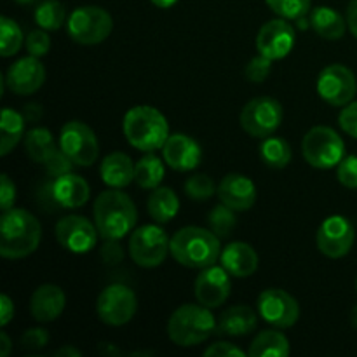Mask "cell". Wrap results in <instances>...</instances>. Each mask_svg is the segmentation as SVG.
<instances>
[{
	"mask_svg": "<svg viewBox=\"0 0 357 357\" xmlns=\"http://www.w3.org/2000/svg\"><path fill=\"white\" fill-rule=\"evenodd\" d=\"M94 223L105 241H119L131 234L138 222V211L126 192L110 188L101 192L94 201Z\"/></svg>",
	"mask_w": 357,
	"mask_h": 357,
	"instance_id": "cell-1",
	"label": "cell"
},
{
	"mask_svg": "<svg viewBox=\"0 0 357 357\" xmlns=\"http://www.w3.org/2000/svg\"><path fill=\"white\" fill-rule=\"evenodd\" d=\"M42 239V225L26 209L13 208L0 220V255L21 260L33 253Z\"/></svg>",
	"mask_w": 357,
	"mask_h": 357,
	"instance_id": "cell-2",
	"label": "cell"
},
{
	"mask_svg": "<svg viewBox=\"0 0 357 357\" xmlns=\"http://www.w3.org/2000/svg\"><path fill=\"white\" fill-rule=\"evenodd\" d=\"M222 243L211 229L183 227L171 237V257L187 268H202L220 261Z\"/></svg>",
	"mask_w": 357,
	"mask_h": 357,
	"instance_id": "cell-3",
	"label": "cell"
},
{
	"mask_svg": "<svg viewBox=\"0 0 357 357\" xmlns=\"http://www.w3.org/2000/svg\"><path fill=\"white\" fill-rule=\"evenodd\" d=\"M122 131L129 145L142 152H155L157 149H162L166 139L169 138L167 119L157 108L149 105L132 107L126 112Z\"/></svg>",
	"mask_w": 357,
	"mask_h": 357,
	"instance_id": "cell-4",
	"label": "cell"
},
{
	"mask_svg": "<svg viewBox=\"0 0 357 357\" xmlns=\"http://www.w3.org/2000/svg\"><path fill=\"white\" fill-rule=\"evenodd\" d=\"M215 330L216 319L211 309L201 303L178 307L167 321V337L178 347H194L204 344Z\"/></svg>",
	"mask_w": 357,
	"mask_h": 357,
	"instance_id": "cell-5",
	"label": "cell"
},
{
	"mask_svg": "<svg viewBox=\"0 0 357 357\" xmlns=\"http://www.w3.org/2000/svg\"><path fill=\"white\" fill-rule=\"evenodd\" d=\"M302 155L312 167L331 169L345 157V143L335 129L316 126L303 136Z\"/></svg>",
	"mask_w": 357,
	"mask_h": 357,
	"instance_id": "cell-6",
	"label": "cell"
},
{
	"mask_svg": "<svg viewBox=\"0 0 357 357\" xmlns=\"http://www.w3.org/2000/svg\"><path fill=\"white\" fill-rule=\"evenodd\" d=\"M66 30L77 44L96 45L110 37L114 30V20L103 7H77L66 20Z\"/></svg>",
	"mask_w": 357,
	"mask_h": 357,
	"instance_id": "cell-7",
	"label": "cell"
},
{
	"mask_svg": "<svg viewBox=\"0 0 357 357\" xmlns=\"http://www.w3.org/2000/svg\"><path fill=\"white\" fill-rule=\"evenodd\" d=\"M171 253V237L157 225H142L129 237V257L143 268L159 267Z\"/></svg>",
	"mask_w": 357,
	"mask_h": 357,
	"instance_id": "cell-8",
	"label": "cell"
},
{
	"mask_svg": "<svg viewBox=\"0 0 357 357\" xmlns=\"http://www.w3.org/2000/svg\"><path fill=\"white\" fill-rule=\"evenodd\" d=\"M59 149L72 159L75 166H93L100 155V143L87 124L70 121L59 131Z\"/></svg>",
	"mask_w": 357,
	"mask_h": 357,
	"instance_id": "cell-9",
	"label": "cell"
},
{
	"mask_svg": "<svg viewBox=\"0 0 357 357\" xmlns=\"http://www.w3.org/2000/svg\"><path fill=\"white\" fill-rule=\"evenodd\" d=\"M282 122V107L271 96L253 98L241 112V126L255 138H267L279 129Z\"/></svg>",
	"mask_w": 357,
	"mask_h": 357,
	"instance_id": "cell-10",
	"label": "cell"
},
{
	"mask_svg": "<svg viewBox=\"0 0 357 357\" xmlns=\"http://www.w3.org/2000/svg\"><path fill=\"white\" fill-rule=\"evenodd\" d=\"M138 300L135 291L124 284H110L96 300L98 317L108 326H124L135 317Z\"/></svg>",
	"mask_w": 357,
	"mask_h": 357,
	"instance_id": "cell-11",
	"label": "cell"
},
{
	"mask_svg": "<svg viewBox=\"0 0 357 357\" xmlns=\"http://www.w3.org/2000/svg\"><path fill=\"white\" fill-rule=\"evenodd\" d=\"M357 80L354 72L342 63L328 65L317 77V94L331 107H345L354 100Z\"/></svg>",
	"mask_w": 357,
	"mask_h": 357,
	"instance_id": "cell-12",
	"label": "cell"
},
{
	"mask_svg": "<svg viewBox=\"0 0 357 357\" xmlns=\"http://www.w3.org/2000/svg\"><path fill=\"white\" fill-rule=\"evenodd\" d=\"M356 241L354 225L345 216H328L316 234L317 250L328 258H344L352 250Z\"/></svg>",
	"mask_w": 357,
	"mask_h": 357,
	"instance_id": "cell-13",
	"label": "cell"
},
{
	"mask_svg": "<svg viewBox=\"0 0 357 357\" xmlns=\"http://www.w3.org/2000/svg\"><path fill=\"white\" fill-rule=\"evenodd\" d=\"M258 314L265 323L278 330L291 328L300 317V307L295 296L281 288L265 289L258 296Z\"/></svg>",
	"mask_w": 357,
	"mask_h": 357,
	"instance_id": "cell-14",
	"label": "cell"
},
{
	"mask_svg": "<svg viewBox=\"0 0 357 357\" xmlns=\"http://www.w3.org/2000/svg\"><path fill=\"white\" fill-rule=\"evenodd\" d=\"M96 223L79 215L63 216L54 227V236L59 246L75 255L89 253L98 241Z\"/></svg>",
	"mask_w": 357,
	"mask_h": 357,
	"instance_id": "cell-15",
	"label": "cell"
},
{
	"mask_svg": "<svg viewBox=\"0 0 357 357\" xmlns=\"http://www.w3.org/2000/svg\"><path fill=\"white\" fill-rule=\"evenodd\" d=\"M232 291L230 274L222 265H209L202 268L201 274L195 278L194 293L201 305L208 309H216L229 300Z\"/></svg>",
	"mask_w": 357,
	"mask_h": 357,
	"instance_id": "cell-16",
	"label": "cell"
},
{
	"mask_svg": "<svg viewBox=\"0 0 357 357\" xmlns=\"http://www.w3.org/2000/svg\"><path fill=\"white\" fill-rule=\"evenodd\" d=\"M293 45H295V28L284 17L265 23L257 35L258 52L272 61L286 58L293 51Z\"/></svg>",
	"mask_w": 357,
	"mask_h": 357,
	"instance_id": "cell-17",
	"label": "cell"
},
{
	"mask_svg": "<svg viewBox=\"0 0 357 357\" xmlns=\"http://www.w3.org/2000/svg\"><path fill=\"white\" fill-rule=\"evenodd\" d=\"M45 82V68L35 56H24L9 66L6 75V86L20 96L37 93Z\"/></svg>",
	"mask_w": 357,
	"mask_h": 357,
	"instance_id": "cell-18",
	"label": "cell"
},
{
	"mask_svg": "<svg viewBox=\"0 0 357 357\" xmlns=\"http://www.w3.org/2000/svg\"><path fill=\"white\" fill-rule=\"evenodd\" d=\"M162 159L171 169L188 173L201 164L202 149L194 138L183 132L169 135L162 149Z\"/></svg>",
	"mask_w": 357,
	"mask_h": 357,
	"instance_id": "cell-19",
	"label": "cell"
},
{
	"mask_svg": "<svg viewBox=\"0 0 357 357\" xmlns=\"http://www.w3.org/2000/svg\"><path fill=\"white\" fill-rule=\"evenodd\" d=\"M220 202L229 206L234 211H248L257 201V187L248 176L239 173H230L218 185Z\"/></svg>",
	"mask_w": 357,
	"mask_h": 357,
	"instance_id": "cell-20",
	"label": "cell"
},
{
	"mask_svg": "<svg viewBox=\"0 0 357 357\" xmlns=\"http://www.w3.org/2000/svg\"><path fill=\"white\" fill-rule=\"evenodd\" d=\"M220 265L229 272L232 278H250L258 268V255L251 244L236 241L227 244L220 255Z\"/></svg>",
	"mask_w": 357,
	"mask_h": 357,
	"instance_id": "cell-21",
	"label": "cell"
},
{
	"mask_svg": "<svg viewBox=\"0 0 357 357\" xmlns=\"http://www.w3.org/2000/svg\"><path fill=\"white\" fill-rule=\"evenodd\" d=\"M66 296L56 284H42L33 291L30 300V312L38 323H51L65 310Z\"/></svg>",
	"mask_w": 357,
	"mask_h": 357,
	"instance_id": "cell-22",
	"label": "cell"
},
{
	"mask_svg": "<svg viewBox=\"0 0 357 357\" xmlns=\"http://www.w3.org/2000/svg\"><path fill=\"white\" fill-rule=\"evenodd\" d=\"M52 195L61 208H82L89 201V183L75 173H66L52 180Z\"/></svg>",
	"mask_w": 357,
	"mask_h": 357,
	"instance_id": "cell-23",
	"label": "cell"
},
{
	"mask_svg": "<svg viewBox=\"0 0 357 357\" xmlns=\"http://www.w3.org/2000/svg\"><path fill=\"white\" fill-rule=\"evenodd\" d=\"M258 317L251 307L234 305L223 310L222 316L216 321V330L220 333L230 335V337H244L257 330Z\"/></svg>",
	"mask_w": 357,
	"mask_h": 357,
	"instance_id": "cell-24",
	"label": "cell"
},
{
	"mask_svg": "<svg viewBox=\"0 0 357 357\" xmlns=\"http://www.w3.org/2000/svg\"><path fill=\"white\" fill-rule=\"evenodd\" d=\"M101 180L110 188H124L135 181V164L124 152H112L100 166Z\"/></svg>",
	"mask_w": 357,
	"mask_h": 357,
	"instance_id": "cell-25",
	"label": "cell"
},
{
	"mask_svg": "<svg viewBox=\"0 0 357 357\" xmlns=\"http://www.w3.org/2000/svg\"><path fill=\"white\" fill-rule=\"evenodd\" d=\"M309 21L314 31L319 37L326 38V40H340L345 35V30H347V21H345V17L328 6H321L312 9Z\"/></svg>",
	"mask_w": 357,
	"mask_h": 357,
	"instance_id": "cell-26",
	"label": "cell"
},
{
	"mask_svg": "<svg viewBox=\"0 0 357 357\" xmlns=\"http://www.w3.org/2000/svg\"><path fill=\"white\" fill-rule=\"evenodd\" d=\"M146 209L153 222L167 223L180 211V199L171 187H157L150 194Z\"/></svg>",
	"mask_w": 357,
	"mask_h": 357,
	"instance_id": "cell-27",
	"label": "cell"
},
{
	"mask_svg": "<svg viewBox=\"0 0 357 357\" xmlns=\"http://www.w3.org/2000/svg\"><path fill=\"white\" fill-rule=\"evenodd\" d=\"M248 354L251 357H288L289 342L278 328L260 331L250 344Z\"/></svg>",
	"mask_w": 357,
	"mask_h": 357,
	"instance_id": "cell-28",
	"label": "cell"
},
{
	"mask_svg": "<svg viewBox=\"0 0 357 357\" xmlns=\"http://www.w3.org/2000/svg\"><path fill=\"white\" fill-rule=\"evenodd\" d=\"M24 117L13 108H3L0 121V155L6 157L24 138Z\"/></svg>",
	"mask_w": 357,
	"mask_h": 357,
	"instance_id": "cell-29",
	"label": "cell"
},
{
	"mask_svg": "<svg viewBox=\"0 0 357 357\" xmlns=\"http://www.w3.org/2000/svg\"><path fill=\"white\" fill-rule=\"evenodd\" d=\"M24 152L33 162L45 164L49 157L58 149L47 128H33L24 135Z\"/></svg>",
	"mask_w": 357,
	"mask_h": 357,
	"instance_id": "cell-30",
	"label": "cell"
},
{
	"mask_svg": "<svg viewBox=\"0 0 357 357\" xmlns=\"http://www.w3.org/2000/svg\"><path fill=\"white\" fill-rule=\"evenodd\" d=\"M164 162L152 152H146L138 162L135 164V181L138 187L145 188V190H153V188L160 187L164 180Z\"/></svg>",
	"mask_w": 357,
	"mask_h": 357,
	"instance_id": "cell-31",
	"label": "cell"
},
{
	"mask_svg": "<svg viewBox=\"0 0 357 357\" xmlns=\"http://www.w3.org/2000/svg\"><path fill=\"white\" fill-rule=\"evenodd\" d=\"M260 157L268 167L282 169L291 162L293 150L284 138L279 136H267L260 145Z\"/></svg>",
	"mask_w": 357,
	"mask_h": 357,
	"instance_id": "cell-32",
	"label": "cell"
},
{
	"mask_svg": "<svg viewBox=\"0 0 357 357\" xmlns=\"http://www.w3.org/2000/svg\"><path fill=\"white\" fill-rule=\"evenodd\" d=\"M66 21V10L59 0H44L35 9V23L42 30H59Z\"/></svg>",
	"mask_w": 357,
	"mask_h": 357,
	"instance_id": "cell-33",
	"label": "cell"
},
{
	"mask_svg": "<svg viewBox=\"0 0 357 357\" xmlns=\"http://www.w3.org/2000/svg\"><path fill=\"white\" fill-rule=\"evenodd\" d=\"M23 30L20 28V24L10 17L2 16L0 20V54L3 58L14 56L23 45Z\"/></svg>",
	"mask_w": 357,
	"mask_h": 357,
	"instance_id": "cell-34",
	"label": "cell"
},
{
	"mask_svg": "<svg viewBox=\"0 0 357 357\" xmlns=\"http://www.w3.org/2000/svg\"><path fill=\"white\" fill-rule=\"evenodd\" d=\"M208 225L220 239H222V237H229L230 234H232V230L237 227L236 211L222 202V204L215 206V208L209 211Z\"/></svg>",
	"mask_w": 357,
	"mask_h": 357,
	"instance_id": "cell-35",
	"label": "cell"
},
{
	"mask_svg": "<svg viewBox=\"0 0 357 357\" xmlns=\"http://www.w3.org/2000/svg\"><path fill=\"white\" fill-rule=\"evenodd\" d=\"M265 2L271 7L272 13L278 14L279 17L293 21L307 16L310 6H312V0H265Z\"/></svg>",
	"mask_w": 357,
	"mask_h": 357,
	"instance_id": "cell-36",
	"label": "cell"
},
{
	"mask_svg": "<svg viewBox=\"0 0 357 357\" xmlns=\"http://www.w3.org/2000/svg\"><path fill=\"white\" fill-rule=\"evenodd\" d=\"M183 188L185 194L192 201H208L218 190V187H215V181L208 174H192L190 178H187Z\"/></svg>",
	"mask_w": 357,
	"mask_h": 357,
	"instance_id": "cell-37",
	"label": "cell"
},
{
	"mask_svg": "<svg viewBox=\"0 0 357 357\" xmlns=\"http://www.w3.org/2000/svg\"><path fill=\"white\" fill-rule=\"evenodd\" d=\"M271 70H272V59L265 58V56H257V58L251 59L250 63L246 65L244 68V75L250 82L255 84H261L265 82L268 75H271Z\"/></svg>",
	"mask_w": 357,
	"mask_h": 357,
	"instance_id": "cell-38",
	"label": "cell"
},
{
	"mask_svg": "<svg viewBox=\"0 0 357 357\" xmlns=\"http://www.w3.org/2000/svg\"><path fill=\"white\" fill-rule=\"evenodd\" d=\"M337 178L345 188H357V155H345L337 166Z\"/></svg>",
	"mask_w": 357,
	"mask_h": 357,
	"instance_id": "cell-39",
	"label": "cell"
},
{
	"mask_svg": "<svg viewBox=\"0 0 357 357\" xmlns=\"http://www.w3.org/2000/svg\"><path fill=\"white\" fill-rule=\"evenodd\" d=\"M44 166H45V171H47L49 176L58 178V176H63V174H66V173H72L73 162L61 149H56L54 153L49 157L47 162H45Z\"/></svg>",
	"mask_w": 357,
	"mask_h": 357,
	"instance_id": "cell-40",
	"label": "cell"
},
{
	"mask_svg": "<svg viewBox=\"0 0 357 357\" xmlns=\"http://www.w3.org/2000/svg\"><path fill=\"white\" fill-rule=\"evenodd\" d=\"M24 45H26L28 54L35 56V58H42L51 49V38L45 33V30H33L28 33Z\"/></svg>",
	"mask_w": 357,
	"mask_h": 357,
	"instance_id": "cell-41",
	"label": "cell"
},
{
	"mask_svg": "<svg viewBox=\"0 0 357 357\" xmlns=\"http://www.w3.org/2000/svg\"><path fill=\"white\" fill-rule=\"evenodd\" d=\"M49 344V333L42 328H30L21 335V347L28 351H38Z\"/></svg>",
	"mask_w": 357,
	"mask_h": 357,
	"instance_id": "cell-42",
	"label": "cell"
},
{
	"mask_svg": "<svg viewBox=\"0 0 357 357\" xmlns=\"http://www.w3.org/2000/svg\"><path fill=\"white\" fill-rule=\"evenodd\" d=\"M338 124H340L342 131L347 132L352 138H357V101L345 105L344 110L338 115Z\"/></svg>",
	"mask_w": 357,
	"mask_h": 357,
	"instance_id": "cell-43",
	"label": "cell"
},
{
	"mask_svg": "<svg viewBox=\"0 0 357 357\" xmlns=\"http://www.w3.org/2000/svg\"><path fill=\"white\" fill-rule=\"evenodd\" d=\"M14 201H16V185L10 180L9 174H2L0 178V209L2 213L13 209Z\"/></svg>",
	"mask_w": 357,
	"mask_h": 357,
	"instance_id": "cell-44",
	"label": "cell"
},
{
	"mask_svg": "<svg viewBox=\"0 0 357 357\" xmlns=\"http://www.w3.org/2000/svg\"><path fill=\"white\" fill-rule=\"evenodd\" d=\"M206 357H246V352L230 342H216L204 351Z\"/></svg>",
	"mask_w": 357,
	"mask_h": 357,
	"instance_id": "cell-45",
	"label": "cell"
},
{
	"mask_svg": "<svg viewBox=\"0 0 357 357\" xmlns=\"http://www.w3.org/2000/svg\"><path fill=\"white\" fill-rule=\"evenodd\" d=\"M103 260L107 264H117V261L122 260V248L117 241H107V244L103 246Z\"/></svg>",
	"mask_w": 357,
	"mask_h": 357,
	"instance_id": "cell-46",
	"label": "cell"
},
{
	"mask_svg": "<svg viewBox=\"0 0 357 357\" xmlns=\"http://www.w3.org/2000/svg\"><path fill=\"white\" fill-rule=\"evenodd\" d=\"M14 317V303L7 295L0 296V324L7 326Z\"/></svg>",
	"mask_w": 357,
	"mask_h": 357,
	"instance_id": "cell-47",
	"label": "cell"
},
{
	"mask_svg": "<svg viewBox=\"0 0 357 357\" xmlns=\"http://www.w3.org/2000/svg\"><path fill=\"white\" fill-rule=\"evenodd\" d=\"M21 114H23L24 121L26 122H37V121H40V117L44 115V108H42V105H38V103H28V105H24V108Z\"/></svg>",
	"mask_w": 357,
	"mask_h": 357,
	"instance_id": "cell-48",
	"label": "cell"
},
{
	"mask_svg": "<svg viewBox=\"0 0 357 357\" xmlns=\"http://www.w3.org/2000/svg\"><path fill=\"white\" fill-rule=\"evenodd\" d=\"M345 21H347V26L351 30V33L357 38V0H351L345 10Z\"/></svg>",
	"mask_w": 357,
	"mask_h": 357,
	"instance_id": "cell-49",
	"label": "cell"
},
{
	"mask_svg": "<svg viewBox=\"0 0 357 357\" xmlns=\"http://www.w3.org/2000/svg\"><path fill=\"white\" fill-rule=\"evenodd\" d=\"M10 349H13V342H10L9 335L6 331L0 333V357H7L10 354Z\"/></svg>",
	"mask_w": 357,
	"mask_h": 357,
	"instance_id": "cell-50",
	"label": "cell"
},
{
	"mask_svg": "<svg viewBox=\"0 0 357 357\" xmlns=\"http://www.w3.org/2000/svg\"><path fill=\"white\" fill-rule=\"evenodd\" d=\"M54 356H58V357H59V356H66V357L73 356V357H79L80 352L77 351L75 347H70V345H65V347H61V349H59V351H56Z\"/></svg>",
	"mask_w": 357,
	"mask_h": 357,
	"instance_id": "cell-51",
	"label": "cell"
},
{
	"mask_svg": "<svg viewBox=\"0 0 357 357\" xmlns=\"http://www.w3.org/2000/svg\"><path fill=\"white\" fill-rule=\"evenodd\" d=\"M150 2L155 7H159V9H169V7H173L178 0H150Z\"/></svg>",
	"mask_w": 357,
	"mask_h": 357,
	"instance_id": "cell-52",
	"label": "cell"
},
{
	"mask_svg": "<svg viewBox=\"0 0 357 357\" xmlns=\"http://www.w3.org/2000/svg\"><path fill=\"white\" fill-rule=\"evenodd\" d=\"M351 324L354 330H357V305L352 309V312H351Z\"/></svg>",
	"mask_w": 357,
	"mask_h": 357,
	"instance_id": "cell-53",
	"label": "cell"
},
{
	"mask_svg": "<svg viewBox=\"0 0 357 357\" xmlns=\"http://www.w3.org/2000/svg\"><path fill=\"white\" fill-rule=\"evenodd\" d=\"M17 3H21V6H28V3H31V2H35V0H16Z\"/></svg>",
	"mask_w": 357,
	"mask_h": 357,
	"instance_id": "cell-54",
	"label": "cell"
},
{
	"mask_svg": "<svg viewBox=\"0 0 357 357\" xmlns=\"http://www.w3.org/2000/svg\"><path fill=\"white\" fill-rule=\"evenodd\" d=\"M356 286H357V282H356Z\"/></svg>",
	"mask_w": 357,
	"mask_h": 357,
	"instance_id": "cell-55",
	"label": "cell"
}]
</instances>
